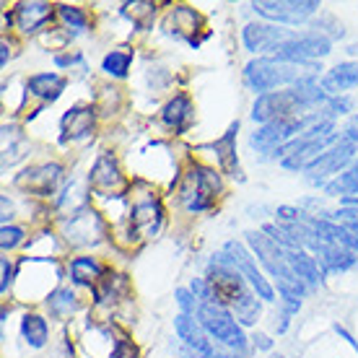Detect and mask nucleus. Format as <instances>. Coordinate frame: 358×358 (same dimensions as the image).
I'll return each mask as SVG.
<instances>
[{"instance_id": "f257e3e1", "label": "nucleus", "mask_w": 358, "mask_h": 358, "mask_svg": "<svg viewBox=\"0 0 358 358\" xmlns=\"http://www.w3.org/2000/svg\"><path fill=\"white\" fill-rule=\"evenodd\" d=\"M206 280L208 286H210V291H213L215 304H221L224 309H231L242 324H255L260 320V304H257V299L247 288L244 275L234 268L226 252L215 255V260L208 265Z\"/></svg>"}, {"instance_id": "f03ea898", "label": "nucleus", "mask_w": 358, "mask_h": 358, "mask_svg": "<svg viewBox=\"0 0 358 358\" xmlns=\"http://www.w3.org/2000/svg\"><path fill=\"white\" fill-rule=\"evenodd\" d=\"M324 101V91L320 86H314L312 78L304 83H299L296 89L288 91H273V94H262L257 96L255 107H252V120L268 125L273 120L280 117H299L306 115V109L317 107Z\"/></svg>"}, {"instance_id": "7ed1b4c3", "label": "nucleus", "mask_w": 358, "mask_h": 358, "mask_svg": "<svg viewBox=\"0 0 358 358\" xmlns=\"http://www.w3.org/2000/svg\"><path fill=\"white\" fill-rule=\"evenodd\" d=\"M306 71H317L314 63H286L278 57H257L244 68V81L252 91L262 94H273L278 86H288V83H304L312 76H306Z\"/></svg>"}, {"instance_id": "20e7f679", "label": "nucleus", "mask_w": 358, "mask_h": 358, "mask_svg": "<svg viewBox=\"0 0 358 358\" xmlns=\"http://www.w3.org/2000/svg\"><path fill=\"white\" fill-rule=\"evenodd\" d=\"M247 242L252 244V250L257 252V260L268 268V273L275 278L278 283V291L286 296V299H301V294L306 291V286L299 280V275L294 273V268L288 265V257H286V250L275 244L270 236L260 231H250L247 234Z\"/></svg>"}, {"instance_id": "39448f33", "label": "nucleus", "mask_w": 358, "mask_h": 358, "mask_svg": "<svg viewBox=\"0 0 358 358\" xmlns=\"http://www.w3.org/2000/svg\"><path fill=\"white\" fill-rule=\"evenodd\" d=\"M221 192V177L208 166H189L177 187V200L192 213L210 210Z\"/></svg>"}, {"instance_id": "423d86ee", "label": "nucleus", "mask_w": 358, "mask_h": 358, "mask_svg": "<svg viewBox=\"0 0 358 358\" xmlns=\"http://www.w3.org/2000/svg\"><path fill=\"white\" fill-rule=\"evenodd\" d=\"M197 320H200L203 330L213 341L224 343V345L239 350V353L247 350V338H244L242 327L236 324L234 314L229 309H224L221 304H215V301H200V306H197Z\"/></svg>"}, {"instance_id": "0eeeda50", "label": "nucleus", "mask_w": 358, "mask_h": 358, "mask_svg": "<svg viewBox=\"0 0 358 358\" xmlns=\"http://www.w3.org/2000/svg\"><path fill=\"white\" fill-rule=\"evenodd\" d=\"M330 52V39L320 31H304V34H291L280 42L275 57L278 60H286V63H312L314 57H324Z\"/></svg>"}, {"instance_id": "6e6552de", "label": "nucleus", "mask_w": 358, "mask_h": 358, "mask_svg": "<svg viewBox=\"0 0 358 358\" xmlns=\"http://www.w3.org/2000/svg\"><path fill=\"white\" fill-rule=\"evenodd\" d=\"M252 8L273 21L301 24L320 10V3H314V0H260V3H252Z\"/></svg>"}, {"instance_id": "1a4fd4ad", "label": "nucleus", "mask_w": 358, "mask_h": 358, "mask_svg": "<svg viewBox=\"0 0 358 358\" xmlns=\"http://www.w3.org/2000/svg\"><path fill=\"white\" fill-rule=\"evenodd\" d=\"M63 182V166L60 164H42V166H29L16 177V187L36 197L52 195L55 187Z\"/></svg>"}, {"instance_id": "9d476101", "label": "nucleus", "mask_w": 358, "mask_h": 358, "mask_svg": "<svg viewBox=\"0 0 358 358\" xmlns=\"http://www.w3.org/2000/svg\"><path fill=\"white\" fill-rule=\"evenodd\" d=\"M162 221H164V208L159 203L156 192H145L143 197H135L133 215H130V234H133L135 239L156 234Z\"/></svg>"}, {"instance_id": "9b49d317", "label": "nucleus", "mask_w": 358, "mask_h": 358, "mask_svg": "<svg viewBox=\"0 0 358 358\" xmlns=\"http://www.w3.org/2000/svg\"><path fill=\"white\" fill-rule=\"evenodd\" d=\"M104 236V224L96 215V210L83 208L78 213L71 215V221H65V239L73 247H89V244H99Z\"/></svg>"}, {"instance_id": "f8f14e48", "label": "nucleus", "mask_w": 358, "mask_h": 358, "mask_svg": "<svg viewBox=\"0 0 358 358\" xmlns=\"http://www.w3.org/2000/svg\"><path fill=\"white\" fill-rule=\"evenodd\" d=\"M226 255H229V260H231L234 268L244 275V280H250L252 288L260 294V299H265V301H273V299H275V294H273V286L265 280V275L257 270V262H255V257L244 250L242 244L229 242V244H226Z\"/></svg>"}, {"instance_id": "ddd939ff", "label": "nucleus", "mask_w": 358, "mask_h": 358, "mask_svg": "<svg viewBox=\"0 0 358 358\" xmlns=\"http://www.w3.org/2000/svg\"><path fill=\"white\" fill-rule=\"evenodd\" d=\"M164 29H166V34L185 39L192 47H197L200 45L197 31L203 29V16L195 8H189V6H174L169 10V16H166V21H164Z\"/></svg>"}, {"instance_id": "4468645a", "label": "nucleus", "mask_w": 358, "mask_h": 358, "mask_svg": "<svg viewBox=\"0 0 358 358\" xmlns=\"http://www.w3.org/2000/svg\"><path fill=\"white\" fill-rule=\"evenodd\" d=\"M353 153H356V143H348V141L341 138V143H335L332 148H327V151L306 169L309 171V179H312V182H322L327 174L341 171V166H345V164L353 159Z\"/></svg>"}, {"instance_id": "2eb2a0df", "label": "nucleus", "mask_w": 358, "mask_h": 358, "mask_svg": "<svg viewBox=\"0 0 358 358\" xmlns=\"http://www.w3.org/2000/svg\"><path fill=\"white\" fill-rule=\"evenodd\" d=\"M91 187L96 192H117L125 187V177L112 153H101L91 169Z\"/></svg>"}, {"instance_id": "dca6fc26", "label": "nucleus", "mask_w": 358, "mask_h": 358, "mask_svg": "<svg viewBox=\"0 0 358 358\" xmlns=\"http://www.w3.org/2000/svg\"><path fill=\"white\" fill-rule=\"evenodd\" d=\"M174 327H177L179 338L187 343L200 358H221V353L213 348V343L208 341V335L203 332V324H197L189 314H179L174 320Z\"/></svg>"}, {"instance_id": "f3484780", "label": "nucleus", "mask_w": 358, "mask_h": 358, "mask_svg": "<svg viewBox=\"0 0 358 358\" xmlns=\"http://www.w3.org/2000/svg\"><path fill=\"white\" fill-rule=\"evenodd\" d=\"M288 34H291L288 29H278L270 24H250L244 29V45L252 52H275Z\"/></svg>"}, {"instance_id": "a211bd4d", "label": "nucleus", "mask_w": 358, "mask_h": 358, "mask_svg": "<svg viewBox=\"0 0 358 358\" xmlns=\"http://www.w3.org/2000/svg\"><path fill=\"white\" fill-rule=\"evenodd\" d=\"M94 120H96V107H73L68 109L60 120V141L68 143V141H78V138H86L94 130Z\"/></svg>"}, {"instance_id": "6ab92c4d", "label": "nucleus", "mask_w": 358, "mask_h": 358, "mask_svg": "<svg viewBox=\"0 0 358 358\" xmlns=\"http://www.w3.org/2000/svg\"><path fill=\"white\" fill-rule=\"evenodd\" d=\"M236 130H239V122H234V125L226 130L224 138H218L215 143H208V145H203V148H210V151H215V156H218V164H221L224 174L242 179L239 159H236Z\"/></svg>"}, {"instance_id": "aec40b11", "label": "nucleus", "mask_w": 358, "mask_h": 358, "mask_svg": "<svg viewBox=\"0 0 358 358\" xmlns=\"http://www.w3.org/2000/svg\"><path fill=\"white\" fill-rule=\"evenodd\" d=\"M52 13L55 6H50V3H18L13 18L24 34H36L52 18Z\"/></svg>"}, {"instance_id": "412c9836", "label": "nucleus", "mask_w": 358, "mask_h": 358, "mask_svg": "<svg viewBox=\"0 0 358 358\" xmlns=\"http://www.w3.org/2000/svg\"><path fill=\"white\" fill-rule=\"evenodd\" d=\"M192 101H189L187 94H177L174 99L166 101V107L162 109V120L164 125L171 127L174 133H185L192 122Z\"/></svg>"}, {"instance_id": "4be33fe9", "label": "nucleus", "mask_w": 358, "mask_h": 358, "mask_svg": "<svg viewBox=\"0 0 358 358\" xmlns=\"http://www.w3.org/2000/svg\"><path fill=\"white\" fill-rule=\"evenodd\" d=\"M27 91L31 96L42 99V101H57L65 91V78L57 73H39V76L29 78Z\"/></svg>"}, {"instance_id": "5701e85b", "label": "nucleus", "mask_w": 358, "mask_h": 358, "mask_svg": "<svg viewBox=\"0 0 358 358\" xmlns=\"http://www.w3.org/2000/svg\"><path fill=\"white\" fill-rule=\"evenodd\" d=\"M358 86V63H341L338 68H332L322 81L324 94H343Z\"/></svg>"}, {"instance_id": "b1692460", "label": "nucleus", "mask_w": 358, "mask_h": 358, "mask_svg": "<svg viewBox=\"0 0 358 358\" xmlns=\"http://www.w3.org/2000/svg\"><path fill=\"white\" fill-rule=\"evenodd\" d=\"M101 275H104V270H101V265H99L94 257H73V260H71L73 283L94 288L99 280H101Z\"/></svg>"}, {"instance_id": "393cba45", "label": "nucleus", "mask_w": 358, "mask_h": 358, "mask_svg": "<svg viewBox=\"0 0 358 358\" xmlns=\"http://www.w3.org/2000/svg\"><path fill=\"white\" fill-rule=\"evenodd\" d=\"M286 257H288V265L294 268V273L299 275V280H301L304 286H317L320 270H317L314 257H309L304 250H286Z\"/></svg>"}, {"instance_id": "a878e982", "label": "nucleus", "mask_w": 358, "mask_h": 358, "mask_svg": "<svg viewBox=\"0 0 358 358\" xmlns=\"http://www.w3.org/2000/svg\"><path fill=\"white\" fill-rule=\"evenodd\" d=\"M317 257L324 270H348L356 265V255L341 244H324L322 250L317 252Z\"/></svg>"}, {"instance_id": "bb28decb", "label": "nucleus", "mask_w": 358, "mask_h": 358, "mask_svg": "<svg viewBox=\"0 0 358 358\" xmlns=\"http://www.w3.org/2000/svg\"><path fill=\"white\" fill-rule=\"evenodd\" d=\"M21 332L31 348H42L47 343V335H50V327H47V320L39 317V314H27L21 320Z\"/></svg>"}, {"instance_id": "cd10ccee", "label": "nucleus", "mask_w": 358, "mask_h": 358, "mask_svg": "<svg viewBox=\"0 0 358 358\" xmlns=\"http://www.w3.org/2000/svg\"><path fill=\"white\" fill-rule=\"evenodd\" d=\"M122 13H125L133 24H138L141 29H145V27H151L153 16H156V3H148V0L125 3V6H122Z\"/></svg>"}, {"instance_id": "c85d7f7f", "label": "nucleus", "mask_w": 358, "mask_h": 358, "mask_svg": "<svg viewBox=\"0 0 358 358\" xmlns=\"http://www.w3.org/2000/svg\"><path fill=\"white\" fill-rule=\"evenodd\" d=\"M76 306H78V301H76V294L71 288H60L47 299V309L52 317H68L71 312H76Z\"/></svg>"}, {"instance_id": "c756f323", "label": "nucleus", "mask_w": 358, "mask_h": 358, "mask_svg": "<svg viewBox=\"0 0 358 358\" xmlns=\"http://www.w3.org/2000/svg\"><path fill=\"white\" fill-rule=\"evenodd\" d=\"M130 63H133L130 52H125V50H112V52L104 57L101 71L109 73V76H115V78H125L127 71H130Z\"/></svg>"}, {"instance_id": "7c9ffc66", "label": "nucleus", "mask_w": 358, "mask_h": 358, "mask_svg": "<svg viewBox=\"0 0 358 358\" xmlns=\"http://www.w3.org/2000/svg\"><path fill=\"white\" fill-rule=\"evenodd\" d=\"M324 189H327L330 195H345V197L356 195L358 192V169L353 166V169L345 171V174H338V179H332Z\"/></svg>"}, {"instance_id": "2f4dec72", "label": "nucleus", "mask_w": 358, "mask_h": 358, "mask_svg": "<svg viewBox=\"0 0 358 358\" xmlns=\"http://www.w3.org/2000/svg\"><path fill=\"white\" fill-rule=\"evenodd\" d=\"M57 13L71 29H86L89 27V13L78 6H57Z\"/></svg>"}, {"instance_id": "473e14b6", "label": "nucleus", "mask_w": 358, "mask_h": 358, "mask_svg": "<svg viewBox=\"0 0 358 358\" xmlns=\"http://www.w3.org/2000/svg\"><path fill=\"white\" fill-rule=\"evenodd\" d=\"M120 104H122L120 89H101L99 101H96V112L99 115H115L117 109H120Z\"/></svg>"}, {"instance_id": "72a5a7b5", "label": "nucleus", "mask_w": 358, "mask_h": 358, "mask_svg": "<svg viewBox=\"0 0 358 358\" xmlns=\"http://www.w3.org/2000/svg\"><path fill=\"white\" fill-rule=\"evenodd\" d=\"M0 236H3V239H0V244H3V250L8 252V250H13V247H18V244L24 242V231H21V229H18V226H3V229H0Z\"/></svg>"}, {"instance_id": "f704fd0d", "label": "nucleus", "mask_w": 358, "mask_h": 358, "mask_svg": "<svg viewBox=\"0 0 358 358\" xmlns=\"http://www.w3.org/2000/svg\"><path fill=\"white\" fill-rule=\"evenodd\" d=\"M112 358H141V353H138V348H135V345L127 341V338H120V341L115 343Z\"/></svg>"}, {"instance_id": "c9c22d12", "label": "nucleus", "mask_w": 358, "mask_h": 358, "mask_svg": "<svg viewBox=\"0 0 358 358\" xmlns=\"http://www.w3.org/2000/svg\"><path fill=\"white\" fill-rule=\"evenodd\" d=\"M343 141H348V143H358V117H353L348 125H345V130L341 133Z\"/></svg>"}, {"instance_id": "e433bc0d", "label": "nucleus", "mask_w": 358, "mask_h": 358, "mask_svg": "<svg viewBox=\"0 0 358 358\" xmlns=\"http://www.w3.org/2000/svg\"><path fill=\"white\" fill-rule=\"evenodd\" d=\"M3 133H8L10 138H16V141H24V135L18 133L16 127H6ZM3 138H6V135H3ZM6 141H8V138H6ZM3 151H6V159H8V153H13V156H18V153H16V145H13V143H6V145H3Z\"/></svg>"}, {"instance_id": "4c0bfd02", "label": "nucleus", "mask_w": 358, "mask_h": 358, "mask_svg": "<svg viewBox=\"0 0 358 358\" xmlns=\"http://www.w3.org/2000/svg\"><path fill=\"white\" fill-rule=\"evenodd\" d=\"M3 283H0V291L6 294L8 291V286H10V275H13V268H10V262H8V257H3Z\"/></svg>"}, {"instance_id": "58836bf2", "label": "nucleus", "mask_w": 358, "mask_h": 358, "mask_svg": "<svg viewBox=\"0 0 358 358\" xmlns=\"http://www.w3.org/2000/svg\"><path fill=\"white\" fill-rule=\"evenodd\" d=\"M76 63H81V55H57V57H55V65H60V68L76 65Z\"/></svg>"}, {"instance_id": "ea45409f", "label": "nucleus", "mask_w": 358, "mask_h": 358, "mask_svg": "<svg viewBox=\"0 0 358 358\" xmlns=\"http://www.w3.org/2000/svg\"><path fill=\"white\" fill-rule=\"evenodd\" d=\"M0 50H3V57H0V65H6V63H8V45L3 42V47H0Z\"/></svg>"}, {"instance_id": "a19ab883", "label": "nucleus", "mask_w": 358, "mask_h": 358, "mask_svg": "<svg viewBox=\"0 0 358 358\" xmlns=\"http://www.w3.org/2000/svg\"><path fill=\"white\" fill-rule=\"evenodd\" d=\"M255 341L260 343V348H270V341H268V338H262V335H257V338H255Z\"/></svg>"}, {"instance_id": "79ce46f5", "label": "nucleus", "mask_w": 358, "mask_h": 358, "mask_svg": "<svg viewBox=\"0 0 358 358\" xmlns=\"http://www.w3.org/2000/svg\"><path fill=\"white\" fill-rule=\"evenodd\" d=\"M356 169H358V162H356Z\"/></svg>"}]
</instances>
